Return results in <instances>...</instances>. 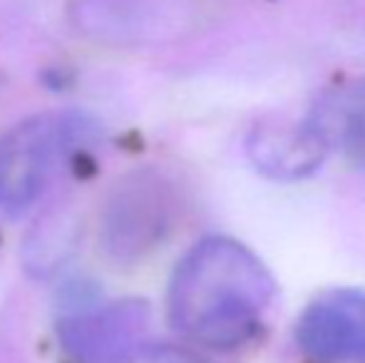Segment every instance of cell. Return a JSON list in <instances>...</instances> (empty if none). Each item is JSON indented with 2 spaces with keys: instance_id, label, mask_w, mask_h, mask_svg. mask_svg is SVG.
Returning a JSON list of instances; mask_svg holds the SVG:
<instances>
[{
  "instance_id": "cell-5",
  "label": "cell",
  "mask_w": 365,
  "mask_h": 363,
  "mask_svg": "<svg viewBox=\"0 0 365 363\" xmlns=\"http://www.w3.org/2000/svg\"><path fill=\"white\" fill-rule=\"evenodd\" d=\"M306 125L328 152L365 167V78L326 88L306 112Z\"/></svg>"
},
{
  "instance_id": "cell-1",
  "label": "cell",
  "mask_w": 365,
  "mask_h": 363,
  "mask_svg": "<svg viewBox=\"0 0 365 363\" xmlns=\"http://www.w3.org/2000/svg\"><path fill=\"white\" fill-rule=\"evenodd\" d=\"M274 291V276L249 247L231 237H207L174 269L169 321L199 346L239 349L259 331Z\"/></svg>"
},
{
  "instance_id": "cell-2",
  "label": "cell",
  "mask_w": 365,
  "mask_h": 363,
  "mask_svg": "<svg viewBox=\"0 0 365 363\" xmlns=\"http://www.w3.org/2000/svg\"><path fill=\"white\" fill-rule=\"evenodd\" d=\"M174 184L154 170L127 175L102 212V247L117 262H137L167 239L177 219Z\"/></svg>"
},
{
  "instance_id": "cell-4",
  "label": "cell",
  "mask_w": 365,
  "mask_h": 363,
  "mask_svg": "<svg viewBox=\"0 0 365 363\" xmlns=\"http://www.w3.org/2000/svg\"><path fill=\"white\" fill-rule=\"evenodd\" d=\"M303 354L323 363H365V294L333 289L316 296L296 324Z\"/></svg>"
},
{
  "instance_id": "cell-8",
  "label": "cell",
  "mask_w": 365,
  "mask_h": 363,
  "mask_svg": "<svg viewBox=\"0 0 365 363\" xmlns=\"http://www.w3.org/2000/svg\"><path fill=\"white\" fill-rule=\"evenodd\" d=\"M107 363H209L199 354L182 346H169V344H142L130 346L122 351L120 356L110 359Z\"/></svg>"
},
{
  "instance_id": "cell-3",
  "label": "cell",
  "mask_w": 365,
  "mask_h": 363,
  "mask_svg": "<svg viewBox=\"0 0 365 363\" xmlns=\"http://www.w3.org/2000/svg\"><path fill=\"white\" fill-rule=\"evenodd\" d=\"M82 120L45 112L15 125L0 140V209L18 214L43 194Z\"/></svg>"
},
{
  "instance_id": "cell-6",
  "label": "cell",
  "mask_w": 365,
  "mask_h": 363,
  "mask_svg": "<svg viewBox=\"0 0 365 363\" xmlns=\"http://www.w3.org/2000/svg\"><path fill=\"white\" fill-rule=\"evenodd\" d=\"M246 150L256 170L279 182H293L313 175L328 157L326 145L306 125V120L293 125L266 122L249 135Z\"/></svg>"
},
{
  "instance_id": "cell-7",
  "label": "cell",
  "mask_w": 365,
  "mask_h": 363,
  "mask_svg": "<svg viewBox=\"0 0 365 363\" xmlns=\"http://www.w3.org/2000/svg\"><path fill=\"white\" fill-rule=\"evenodd\" d=\"M147 324L145 304H112L105 309L87 311L60 326V339L70 354L80 359L120 356L132 346Z\"/></svg>"
}]
</instances>
